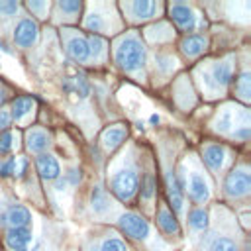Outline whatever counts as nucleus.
Listing matches in <instances>:
<instances>
[{
	"instance_id": "nucleus-39",
	"label": "nucleus",
	"mask_w": 251,
	"mask_h": 251,
	"mask_svg": "<svg viewBox=\"0 0 251 251\" xmlns=\"http://www.w3.org/2000/svg\"><path fill=\"white\" fill-rule=\"evenodd\" d=\"M235 139H241V141H245L247 137H249V126H241L239 129H235L233 133H231Z\"/></svg>"
},
{
	"instance_id": "nucleus-20",
	"label": "nucleus",
	"mask_w": 251,
	"mask_h": 251,
	"mask_svg": "<svg viewBox=\"0 0 251 251\" xmlns=\"http://www.w3.org/2000/svg\"><path fill=\"white\" fill-rule=\"evenodd\" d=\"M33 106H35L33 98H29V96H18V98L12 102V112H10L12 120L22 122V120L33 110Z\"/></svg>"
},
{
	"instance_id": "nucleus-38",
	"label": "nucleus",
	"mask_w": 251,
	"mask_h": 251,
	"mask_svg": "<svg viewBox=\"0 0 251 251\" xmlns=\"http://www.w3.org/2000/svg\"><path fill=\"white\" fill-rule=\"evenodd\" d=\"M12 171H14V159H8V161L0 163V176H10Z\"/></svg>"
},
{
	"instance_id": "nucleus-5",
	"label": "nucleus",
	"mask_w": 251,
	"mask_h": 251,
	"mask_svg": "<svg viewBox=\"0 0 251 251\" xmlns=\"http://www.w3.org/2000/svg\"><path fill=\"white\" fill-rule=\"evenodd\" d=\"M171 18L173 22L180 27V29H186V31H192L196 27V14L190 6L186 4H171Z\"/></svg>"
},
{
	"instance_id": "nucleus-9",
	"label": "nucleus",
	"mask_w": 251,
	"mask_h": 251,
	"mask_svg": "<svg viewBox=\"0 0 251 251\" xmlns=\"http://www.w3.org/2000/svg\"><path fill=\"white\" fill-rule=\"evenodd\" d=\"M35 167H37V173L43 180H57L61 176V167L53 155L41 153L35 161Z\"/></svg>"
},
{
	"instance_id": "nucleus-1",
	"label": "nucleus",
	"mask_w": 251,
	"mask_h": 251,
	"mask_svg": "<svg viewBox=\"0 0 251 251\" xmlns=\"http://www.w3.org/2000/svg\"><path fill=\"white\" fill-rule=\"evenodd\" d=\"M114 59H116V65L122 69V71H137L139 67H143L145 63V47L141 45V41L133 35L129 37H124L118 47H116V53H114Z\"/></svg>"
},
{
	"instance_id": "nucleus-31",
	"label": "nucleus",
	"mask_w": 251,
	"mask_h": 251,
	"mask_svg": "<svg viewBox=\"0 0 251 251\" xmlns=\"http://www.w3.org/2000/svg\"><path fill=\"white\" fill-rule=\"evenodd\" d=\"M25 171H27V159H25V157L14 159V171H12V175H14L16 178H22V176L25 175Z\"/></svg>"
},
{
	"instance_id": "nucleus-6",
	"label": "nucleus",
	"mask_w": 251,
	"mask_h": 251,
	"mask_svg": "<svg viewBox=\"0 0 251 251\" xmlns=\"http://www.w3.org/2000/svg\"><path fill=\"white\" fill-rule=\"evenodd\" d=\"M35 39H37V24L33 20H29V18L22 20L16 25V29H14V41H16V45L29 47V45L35 43Z\"/></svg>"
},
{
	"instance_id": "nucleus-16",
	"label": "nucleus",
	"mask_w": 251,
	"mask_h": 251,
	"mask_svg": "<svg viewBox=\"0 0 251 251\" xmlns=\"http://www.w3.org/2000/svg\"><path fill=\"white\" fill-rule=\"evenodd\" d=\"M67 53H69L71 59H75V61H78V63L90 59L88 41H86L84 37H73V39H69V43H67Z\"/></svg>"
},
{
	"instance_id": "nucleus-41",
	"label": "nucleus",
	"mask_w": 251,
	"mask_h": 251,
	"mask_svg": "<svg viewBox=\"0 0 251 251\" xmlns=\"http://www.w3.org/2000/svg\"><path fill=\"white\" fill-rule=\"evenodd\" d=\"M159 122V116H151V124H157Z\"/></svg>"
},
{
	"instance_id": "nucleus-23",
	"label": "nucleus",
	"mask_w": 251,
	"mask_h": 251,
	"mask_svg": "<svg viewBox=\"0 0 251 251\" xmlns=\"http://www.w3.org/2000/svg\"><path fill=\"white\" fill-rule=\"evenodd\" d=\"M188 224L192 229H206L208 227V214L202 208H196L188 214Z\"/></svg>"
},
{
	"instance_id": "nucleus-26",
	"label": "nucleus",
	"mask_w": 251,
	"mask_h": 251,
	"mask_svg": "<svg viewBox=\"0 0 251 251\" xmlns=\"http://www.w3.org/2000/svg\"><path fill=\"white\" fill-rule=\"evenodd\" d=\"M235 88H237V92H239V96L243 100H249V73L247 71H243L239 75V78L235 82Z\"/></svg>"
},
{
	"instance_id": "nucleus-4",
	"label": "nucleus",
	"mask_w": 251,
	"mask_h": 251,
	"mask_svg": "<svg viewBox=\"0 0 251 251\" xmlns=\"http://www.w3.org/2000/svg\"><path fill=\"white\" fill-rule=\"evenodd\" d=\"M118 224H120V229L126 235L133 237V239H145L149 235V224H147V220H143L141 216H137L133 212L124 214Z\"/></svg>"
},
{
	"instance_id": "nucleus-17",
	"label": "nucleus",
	"mask_w": 251,
	"mask_h": 251,
	"mask_svg": "<svg viewBox=\"0 0 251 251\" xmlns=\"http://www.w3.org/2000/svg\"><path fill=\"white\" fill-rule=\"evenodd\" d=\"M49 135L43 131V129H29L27 133H25V145H27V149L29 151H33V153H41V151H45L47 147H49Z\"/></svg>"
},
{
	"instance_id": "nucleus-40",
	"label": "nucleus",
	"mask_w": 251,
	"mask_h": 251,
	"mask_svg": "<svg viewBox=\"0 0 251 251\" xmlns=\"http://www.w3.org/2000/svg\"><path fill=\"white\" fill-rule=\"evenodd\" d=\"M65 186H67V180H65V178H59L55 188H57V190H65Z\"/></svg>"
},
{
	"instance_id": "nucleus-30",
	"label": "nucleus",
	"mask_w": 251,
	"mask_h": 251,
	"mask_svg": "<svg viewBox=\"0 0 251 251\" xmlns=\"http://www.w3.org/2000/svg\"><path fill=\"white\" fill-rule=\"evenodd\" d=\"M84 25H86L88 29H92V31H100V29L104 27V24H102V16H100V14H88Z\"/></svg>"
},
{
	"instance_id": "nucleus-7",
	"label": "nucleus",
	"mask_w": 251,
	"mask_h": 251,
	"mask_svg": "<svg viewBox=\"0 0 251 251\" xmlns=\"http://www.w3.org/2000/svg\"><path fill=\"white\" fill-rule=\"evenodd\" d=\"M0 222L6 224V226H10V227H27L29 222H31V214H29V210L25 206L16 204V206H10L2 214Z\"/></svg>"
},
{
	"instance_id": "nucleus-19",
	"label": "nucleus",
	"mask_w": 251,
	"mask_h": 251,
	"mask_svg": "<svg viewBox=\"0 0 251 251\" xmlns=\"http://www.w3.org/2000/svg\"><path fill=\"white\" fill-rule=\"evenodd\" d=\"M129 8H131V16L135 20H147V18L155 16V12L159 10V4L149 2V0H135L129 4Z\"/></svg>"
},
{
	"instance_id": "nucleus-13",
	"label": "nucleus",
	"mask_w": 251,
	"mask_h": 251,
	"mask_svg": "<svg viewBox=\"0 0 251 251\" xmlns=\"http://www.w3.org/2000/svg\"><path fill=\"white\" fill-rule=\"evenodd\" d=\"M126 135H127L126 126H122V124L110 126V127H108V129H104V133H102V145H104V149L114 151L116 147H120V145H122V141L126 139Z\"/></svg>"
},
{
	"instance_id": "nucleus-14",
	"label": "nucleus",
	"mask_w": 251,
	"mask_h": 251,
	"mask_svg": "<svg viewBox=\"0 0 251 251\" xmlns=\"http://www.w3.org/2000/svg\"><path fill=\"white\" fill-rule=\"evenodd\" d=\"M202 157H204V163L208 165V169H212V171H220V169L224 167V161H226V149H224L222 145L210 143V145L204 147Z\"/></svg>"
},
{
	"instance_id": "nucleus-25",
	"label": "nucleus",
	"mask_w": 251,
	"mask_h": 251,
	"mask_svg": "<svg viewBox=\"0 0 251 251\" xmlns=\"http://www.w3.org/2000/svg\"><path fill=\"white\" fill-rule=\"evenodd\" d=\"M210 251H239V249H237V245H235L233 239H229V237H218V239L212 241Z\"/></svg>"
},
{
	"instance_id": "nucleus-35",
	"label": "nucleus",
	"mask_w": 251,
	"mask_h": 251,
	"mask_svg": "<svg viewBox=\"0 0 251 251\" xmlns=\"http://www.w3.org/2000/svg\"><path fill=\"white\" fill-rule=\"evenodd\" d=\"M80 178H82V175H80V171H78V169H71V171L65 175L67 184H73V186H76V184L80 182Z\"/></svg>"
},
{
	"instance_id": "nucleus-28",
	"label": "nucleus",
	"mask_w": 251,
	"mask_h": 251,
	"mask_svg": "<svg viewBox=\"0 0 251 251\" xmlns=\"http://www.w3.org/2000/svg\"><path fill=\"white\" fill-rule=\"evenodd\" d=\"M57 8L61 12H67V14H76V12H80V2H76V0H61V2H57Z\"/></svg>"
},
{
	"instance_id": "nucleus-11",
	"label": "nucleus",
	"mask_w": 251,
	"mask_h": 251,
	"mask_svg": "<svg viewBox=\"0 0 251 251\" xmlns=\"http://www.w3.org/2000/svg\"><path fill=\"white\" fill-rule=\"evenodd\" d=\"M231 80V63L224 61V63H216L208 75V82L214 84V88H224L227 86Z\"/></svg>"
},
{
	"instance_id": "nucleus-36",
	"label": "nucleus",
	"mask_w": 251,
	"mask_h": 251,
	"mask_svg": "<svg viewBox=\"0 0 251 251\" xmlns=\"http://www.w3.org/2000/svg\"><path fill=\"white\" fill-rule=\"evenodd\" d=\"M25 6H27L29 10L37 12V16H39V18H43V12L49 8V4H47V2H33V0H31V2H27Z\"/></svg>"
},
{
	"instance_id": "nucleus-22",
	"label": "nucleus",
	"mask_w": 251,
	"mask_h": 251,
	"mask_svg": "<svg viewBox=\"0 0 251 251\" xmlns=\"http://www.w3.org/2000/svg\"><path fill=\"white\" fill-rule=\"evenodd\" d=\"M90 208L94 214H100V216L108 212L110 204H108V196L102 190V186H94V190L90 192Z\"/></svg>"
},
{
	"instance_id": "nucleus-37",
	"label": "nucleus",
	"mask_w": 251,
	"mask_h": 251,
	"mask_svg": "<svg viewBox=\"0 0 251 251\" xmlns=\"http://www.w3.org/2000/svg\"><path fill=\"white\" fill-rule=\"evenodd\" d=\"M10 122H12L10 110H8V108H0V129H8Z\"/></svg>"
},
{
	"instance_id": "nucleus-8",
	"label": "nucleus",
	"mask_w": 251,
	"mask_h": 251,
	"mask_svg": "<svg viewBox=\"0 0 251 251\" xmlns=\"http://www.w3.org/2000/svg\"><path fill=\"white\" fill-rule=\"evenodd\" d=\"M33 235L29 227H10L6 231V245L12 251H27Z\"/></svg>"
},
{
	"instance_id": "nucleus-33",
	"label": "nucleus",
	"mask_w": 251,
	"mask_h": 251,
	"mask_svg": "<svg viewBox=\"0 0 251 251\" xmlns=\"http://www.w3.org/2000/svg\"><path fill=\"white\" fill-rule=\"evenodd\" d=\"M229 127H231V116H229L227 112H224V114L216 120V129L226 131V129H229Z\"/></svg>"
},
{
	"instance_id": "nucleus-18",
	"label": "nucleus",
	"mask_w": 251,
	"mask_h": 251,
	"mask_svg": "<svg viewBox=\"0 0 251 251\" xmlns=\"http://www.w3.org/2000/svg\"><path fill=\"white\" fill-rule=\"evenodd\" d=\"M206 45H208V41H206L204 35H188V37L182 39L180 49L186 57H196L206 49Z\"/></svg>"
},
{
	"instance_id": "nucleus-34",
	"label": "nucleus",
	"mask_w": 251,
	"mask_h": 251,
	"mask_svg": "<svg viewBox=\"0 0 251 251\" xmlns=\"http://www.w3.org/2000/svg\"><path fill=\"white\" fill-rule=\"evenodd\" d=\"M18 12V2H12V0H0V14L4 16H10Z\"/></svg>"
},
{
	"instance_id": "nucleus-27",
	"label": "nucleus",
	"mask_w": 251,
	"mask_h": 251,
	"mask_svg": "<svg viewBox=\"0 0 251 251\" xmlns=\"http://www.w3.org/2000/svg\"><path fill=\"white\" fill-rule=\"evenodd\" d=\"M155 192V178L153 175H145L143 176V184H141V198L143 200H151Z\"/></svg>"
},
{
	"instance_id": "nucleus-24",
	"label": "nucleus",
	"mask_w": 251,
	"mask_h": 251,
	"mask_svg": "<svg viewBox=\"0 0 251 251\" xmlns=\"http://www.w3.org/2000/svg\"><path fill=\"white\" fill-rule=\"evenodd\" d=\"M86 41H88L90 57H94V59H102V55H104V51H106V41H104L102 37H98V35H90Z\"/></svg>"
},
{
	"instance_id": "nucleus-42",
	"label": "nucleus",
	"mask_w": 251,
	"mask_h": 251,
	"mask_svg": "<svg viewBox=\"0 0 251 251\" xmlns=\"http://www.w3.org/2000/svg\"><path fill=\"white\" fill-rule=\"evenodd\" d=\"M2 100H4V90L0 88V102H2Z\"/></svg>"
},
{
	"instance_id": "nucleus-10",
	"label": "nucleus",
	"mask_w": 251,
	"mask_h": 251,
	"mask_svg": "<svg viewBox=\"0 0 251 251\" xmlns=\"http://www.w3.org/2000/svg\"><path fill=\"white\" fill-rule=\"evenodd\" d=\"M188 194L194 202H206L210 198V184L200 173H192L188 178Z\"/></svg>"
},
{
	"instance_id": "nucleus-32",
	"label": "nucleus",
	"mask_w": 251,
	"mask_h": 251,
	"mask_svg": "<svg viewBox=\"0 0 251 251\" xmlns=\"http://www.w3.org/2000/svg\"><path fill=\"white\" fill-rule=\"evenodd\" d=\"M14 145V133L12 131H4L0 135V153H8Z\"/></svg>"
},
{
	"instance_id": "nucleus-3",
	"label": "nucleus",
	"mask_w": 251,
	"mask_h": 251,
	"mask_svg": "<svg viewBox=\"0 0 251 251\" xmlns=\"http://www.w3.org/2000/svg\"><path fill=\"white\" fill-rule=\"evenodd\" d=\"M224 188H226V194L231 196V198H241V196H247L249 190H251V176H249V171L247 169H235L227 175L226 182H224Z\"/></svg>"
},
{
	"instance_id": "nucleus-29",
	"label": "nucleus",
	"mask_w": 251,
	"mask_h": 251,
	"mask_svg": "<svg viewBox=\"0 0 251 251\" xmlns=\"http://www.w3.org/2000/svg\"><path fill=\"white\" fill-rule=\"evenodd\" d=\"M100 251H127V249H126L124 241H120V239H116V237H110V239H106V241L102 243V249H100Z\"/></svg>"
},
{
	"instance_id": "nucleus-12",
	"label": "nucleus",
	"mask_w": 251,
	"mask_h": 251,
	"mask_svg": "<svg viewBox=\"0 0 251 251\" xmlns=\"http://www.w3.org/2000/svg\"><path fill=\"white\" fill-rule=\"evenodd\" d=\"M63 90L69 94H75L78 98H86L90 92V84H88L84 75H73V76H67L63 80Z\"/></svg>"
},
{
	"instance_id": "nucleus-15",
	"label": "nucleus",
	"mask_w": 251,
	"mask_h": 251,
	"mask_svg": "<svg viewBox=\"0 0 251 251\" xmlns=\"http://www.w3.org/2000/svg\"><path fill=\"white\" fill-rule=\"evenodd\" d=\"M182 186H184L182 178H176L175 175L167 176V192H169L175 212H182Z\"/></svg>"
},
{
	"instance_id": "nucleus-2",
	"label": "nucleus",
	"mask_w": 251,
	"mask_h": 251,
	"mask_svg": "<svg viewBox=\"0 0 251 251\" xmlns=\"http://www.w3.org/2000/svg\"><path fill=\"white\" fill-rule=\"evenodd\" d=\"M137 186H139V175L133 167H127V169H122L118 171L112 180H110V188L112 192L116 194L118 200L122 202H127L133 198V194L137 192Z\"/></svg>"
},
{
	"instance_id": "nucleus-21",
	"label": "nucleus",
	"mask_w": 251,
	"mask_h": 251,
	"mask_svg": "<svg viewBox=\"0 0 251 251\" xmlns=\"http://www.w3.org/2000/svg\"><path fill=\"white\" fill-rule=\"evenodd\" d=\"M157 222H159V226H161V229H163L165 233H169V235H178L180 229H178V224H176V220H175V216H173L171 210L161 208L159 214H157Z\"/></svg>"
}]
</instances>
